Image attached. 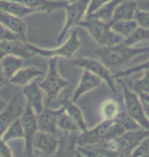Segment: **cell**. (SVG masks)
<instances>
[{"label": "cell", "mask_w": 149, "mask_h": 157, "mask_svg": "<svg viewBox=\"0 0 149 157\" xmlns=\"http://www.w3.org/2000/svg\"><path fill=\"white\" fill-rule=\"evenodd\" d=\"M147 51H149V47L138 48L134 46H128L122 42L113 46L101 47L95 50V54L105 67L108 68H116L127 63L136 55Z\"/></svg>", "instance_id": "obj_1"}, {"label": "cell", "mask_w": 149, "mask_h": 157, "mask_svg": "<svg viewBox=\"0 0 149 157\" xmlns=\"http://www.w3.org/2000/svg\"><path fill=\"white\" fill-rule=\"evenodd\" d=\"M78 26L84 28L95 42H97L102 47L113 46L124 41L122 36L112 31L110 23H105L97 18L89 17L80 21Z\"/></svg>", "instance_id": "obj_2"}, {"label": "cell", "mask_w": 149, "mask_h": 157, "mask_svg": "<svg viewBox=\"0 0 149 157\" xmlns=\"http://www.w3.org/2000/svg\"><path fill=\"white\" fill-rule=\"evenodd\" d=\"M82 43L79 40L78 32L74 30L71 33V35L68 38V40L65 43L61 44L57 48H52V49H45L41 48L39 46L33 45L27 42V46L32 52L34 53V55H39L45 58H57V57H63V58H72L73 55L78 51L79 48L81 47Z\"/></svg>", "instance_id": "obj_3"}, {"label": "cell", "mask_w": 149, "mask_h": 157, "mask_svg": "<svg viewBox=\"0 0 149 157\" xmlns=\"http://www.w3.org/2000/svg\"><path fill=\"white\" fill-rule=\"evenodd\" d=\"M119 83L123 87L124 100H125L127 113L132 119L137 122L141 128L149 130V118L145 112L144 106L142 104L140 97L135 91L131 90L127 86L122 78H118Z\"/></svg>", "instance_id": "obj_4"}, {"label": "cell", "mask_w": 149, "mask_h": 157, "mask_svg": "<svg viewBox=\"0 0 149 157\" xmlns=\"http://www.w3.org/2000/svg\"><path fill=\"white\" fill-rule=\"evenodd\" d=\"M69 86V82L65 80L58 73L57 58L48 59V71L45 78L39 83V87L46 93L49 102L56 99L60 92Z\"/></svg>", "instance_id": "obj_5"}, {"label": "cell", "mask_w": 149, "mask_h": 157, "mask_svg": "<svg viewBox=\"0 0 149 157\" xmlns=\"http://www.w3.org/2000/svg\"><path fill=\"white\" fill-rule=\"evenodd\" d=\"M90 0H76V1L69 2L65 9V21L61 32H60L57 42L60 43L65 39L66 34L73 27L78 26V24L85 20L87 14L88 5Z\"/></svg>", "instance_id": "obj_6"}, {"label": "cell", "mask_w": 149, "mask_h": 157, "mask_svg": "<svg viewBox=\"0 0 149 157\" xmlns=\"http://www.w3.org/2000/svg\"><path fill=\"white\" fill-rule=\"evenodd\" d=\"M72 65H76L78 67H81L83 70H87L94 74L95 76L99 77L112 92L116 93V84H115V77L110 74L108 67H105L99 59H94L89 57H81L77 59H73L71 62Z\"/></svg>", "instance_id": "obj_7"}, {"label": "cell", "mask_w": 149, "mask_h": 157, "mask_svg": "<svg viewBox=\"0 0 149 157\" xmlns=\"http://www.w3.org/2000/svg\"><path fill=\"white\" fill-rule=\"evenodd\" d=\"M21 121L22 124H23L25 133V152L30 157L34 153L33 142L34 138L36 136L37 132L39 131V128H38L37 114L27 104L26 108H25L23 114L21 117Z\"/></svg>", "instance_id": "obj_8"}, {"label": "cell", "mask_w": 149, "mask_h": 157, "mask_svg": "<svg viewBox=\"0 0 149 157\" xmlns=\"http://www.w3.org/2000/svg\"><path fill=\"white\" fill-rule=\"evenodd\" d=\"M115 121H102L91 130L81 132L78 136V144L81 146H96L105 139Z\"/></svg>", "instance_id": "obj_9"}, {"label": "cell", "mask_w": 149, "mask_h": 157, "mask_svg": "<svg viewBox=\"0 0 149 157\" xmlns=\"http://www.w3.org/2000/svg\"><path fill=\"white\" fill-rule=\"evenodd\" d=\"M25 108H26V104H23L20 96L15 95L10 99L4 109L0 112V138L2 137L3 133L10 124L22 117Z\"/></svg>", "instance_id": "obj_10"}, {"label": "cell", "mask_w": 149, "mask_h": 157, "mask_svg": "<svg viewBox=\"0 0 149 157\" xmlns=\"http://www.w3.org/2000/svg\"><path fill=\"white\" fill-rule=\"evenodd\" d=\"M42 89L39 87V84L36 82H32L29 85L23 87V95L25 98V102L28 106L33 109L36 114H39L43 111L44 102Z\"/></svg>", "instance_id": "obj_11"}, {"label": "cell", "mask_w": 149, "mask_h": 157, "mask_svg": "<svg viewBox=\"0 0 149 157\" xmlns=\"http://www.w3.org/2000/svg\"><path fill=\"white\" fill-rule=\"evenodd\" d=\"M59 146V141L56 138V135L45 133L38 131L34 138L33 147L34 149L40 150L44 155L50 156L57 152Z\"/></svg>", "instance_id": "obj_12"}, {"label": "cell", "mask_w": 149, "mask_h": 157, "mask_svg": "<svg viewBox=\"0 0 149 157\" xmlns=\"http://www.w3.org/2000/svg\"><path fill=\"white\" fill-rule=\"evenodd\" d=\"M60 111H61V107L58 109L44 108L41 113L37 114L39 131L56 135V132H57V119Z\"/></svg>", "instance_id": "obj_13"}, {"label": "cell", "mask_w": 149, "mask_h": 157, "mask_svg": "<svg viewBox=\"0 0 149 157\" xmlns=\"http://www.w3.org/2000/svg\"><path fill=\"white\" fill-rule=\"evenodd\" d=\"M101 82H102V80L99 77L95 76L94 74H92L89 71L83 70L81 78L79 81V84L77 85V87H76V89L74 91V94H73L72 100L76 102L84 94L90 92V91L94 90L95 88H97L101 84Z\"/></svg>", "instance_id": "obj_14"}, {"label": "cell", "mask_w": 149, "mask_h": 157, "mask_svg": "<svg viewBox=\"0 0 149 157\" xmlns=\"http://www.w3.org/2000/svg\"><path fill=\"white\" fill-rule=\"evenodd\" d=\"M0 23L18 35L23 41L27 42V24L24 18L0 10Z\"/></svg>", "instance_id": "obj_15"}, {"label": "cell", "mask_w": 149, "mask_h": 157, "mask_svg": "<svg viewBox=\"0 0 149 157\" xmlns=\"http://www.w3.org/2000/svg\"><path fill=\"white\" fill-rule=\"evenodd\" d=\"M27 6L35 12H51L65 9L69 1H53V0H14Z\"/></svg>", "instance_id": "obj_16"}, {"label": "cell", "mask_w": 149, "mask_h": 157, "mask_svg": "<svg viewBox=\"0 0 149 157\" xmlns=\"http://www.w3.org/2000/svg\"><path fill=\"white\" fill-rule=\"evenodd\" d=\"M43 71L35 67H22L18 73H15L14 76L9 78L8 83L17 85V86L25 87L29 85L38 77L42 76Z\"/></svg>", "instance_id": "obj_17"}, {"label": "cell", "mask_w": 149, "mask_h": 157, "mask_svg": "<svg viewBox=\"0 0 149 157\" xmlns=\"http://www.w3.org/2000/svg\"><path fill=\"white\" fill-rule=\"evenodd\" d=\"M137 9H138L137 3L134 0H123L116 6V10L113 12L112 23L134 20Z\"/></svg>", "instance_id": "obj_18"}, {"label": "cell", "mask_w": 149, "mask_h": 157, "mask_svg": "<svg viewBox=\"0 0 149 157\" xmlns=\"http://www.w3.org/2000/svg\"><path fill=\"white\" fill-rule=\"evenodd\" d=\"M61 107L69 117L77 122L78 127L80 128V132H84L87 130V124L86 121H85L83 112H82L80 107L76 104L75 101H73V100L69 98H65L61 101Z\"/></svg>", "instance_id": "obj_19"}, {"label": "cell", "mask_w": 149, "mask_h": 157, "mask_svg": "<svg viewBox=\"0 0 149 157\" xmlns=\"http://www.w3.org/2000/svg\"><path fill=\"white\" fill-rule=\"evenodd\" d=\"M23 65H24V58L14 54L6 55L0 60L1 70L8 81L15 73H18L23 67Z\"/></svg>", "instance_id": "obj_20"}, {"label": "cell", "mask_w": 149, "mask_h": 157, "mask_svg": "<svg viewBox=\"0 0 149 157\" xmlns=\"http://www.w3.org/2000/svg\"><path fill=\"white\" fill-rule=\"evenodd\" d=\"M0 10L17 15V17L22 18H25L32 13H35L34 10L17 1H14V0H0Z\"/></svg>", "instance_id": "obj_21"}, {"label": "cell", "mask_w": 149, "mask_h": 157, "mask_svg": "<svg viewBox=\"0 0 149 157\" xmlns=\"http://www.w3.org/2000/svg\"><path fill=\"white\" fill-rule=\"evenodd\" d=\"M99 112L103 121H116L120 113L119 102L112 98L104 100L100 105Z\"/></svg>", "instance_id": "obj_22"}, {"label": "cell", "mask_w": 149, "mask_h": 157, "mask_svg": "<svg viewBox=\"0 0 149 157\" xmlns=\"http://www.w3.org/2000/svg\"><path fill=\"white\" fill-rule=\"evenodd\" d=\"M122 1L123 0H109L108 2H106L103 6H101L97 11H95L89 17L97 18V20L105 21V23H112L113 12H115L116 6ZM89 17H87V18H89Z\"/></svg>", "instance_id": "obj_23"}, {"label": "cell", "mask_w": 149, "mask_h": 157, "mask_svg": "<svg viewBox=\"0 0 149 157\" xmlns=\"http://www.w3.org/2000/svg\"><path fill=\"white\" fill-rule=\"evenodd\" d=\"M0 139L4 141V142H8V141L14 139H25L24 128L23 124H22L21 117L15 119L12 124H10V125L6 128Z\"/></svg>", "instance_id": "obj_24"}, {"label": "cell", "mask_w": 149, "mask_h": 157, "mask_svg": "<svg viewBox=\"0 0 149 157\" xmlns=\"http://www.w3.org/2000/svg\"><path fill=\"white\" fill-rule=\"evenodd\" d=\"M110 24H112V31H115L120 36H122L124 39L129 37L138 28V24L135 20L116 21V23H110Z\"/></svg>", "instance_id": "obj_25"}, {"label": "cell", "mask_w": 149, "mask_h": 157, "mask_svg": "<svg viewBox=\"0 0 149 157\" xmlns=\"http://www.w3.org/2000/svg\"><path fill=\"white\" fill-rule=\"evenodd\" d=\"M57 128L66 133H78L80 132L77 122L73 119L61 107V111L58 115L57 119Z\"/></svg>", "instance_id": "obj_26"}, {"label": "cell", "mask_w": 149, "mask_h": 157, "mask_svg": "<svg viewBox=\"0 0 149 157\" xmlns=\"http://www.w3.org/2000/svg\"><path fill=\"white\" fill-rule=\"evenodd\" d=\"M148 40H149V30L138 27L129 37L124 39L123 43L128 46H134L136 44L145 42V41Z\"/></svg>", "instance_id": "obj_27"}, {"label": "cell", "mask_w": 149, "mask_h": 157, "mask_svg": "<svg viewBox=\"0 0 149 157\" xmlns=\"http://www.w3.org/2000/svg\"><path fill=\"white\" fill-rule=\"evenodd\" d=\"M133 91H135L137 94H149V70H145L143 78L135 82L133 85Z\"/></svg>", "instance_id": "obj_28"}, {"label": "cell", "mask_w": 149, "mask_h": 157, "mask_svg": "<svg viewBox=\"0 0 149 157\" xmlns=\"http://www.w3.org/2000/svg\"><path fill=\"white\" fill-rule=\"evenodd\" d=\"M145 70H149V60L144 62V63H142V64H139V65H136V67H133L131 68H128V70L118 71L116 75H113V77H115V78H123L128 77L134 73H137V71H142Z\"/></svg>", "instance_id": "obj_29"}, {"label": "cell", "mask_w": 149, "mask_h": 157, "mask_svg": "<svg viewBox=\"0 0 149 157\" xmlns=\"http://www.w3.org/2000/svg\"><path fill=\"white\" fill-rule=\"evenodd\" d=\"M148 154H149V136L145 138V139L133 150L131 157H142Z\"/></svg>", "instance_id": "obj_30"}, {"label": "cell", "mask_w": 149, "mask_h": 157, "mask_svg": "<svg viewBox=\"0 0 149 157\" xmlns=\"http://www.w3.org/2000/svg\"><path fill=\"white\" fill-rule=\"evenodd\" d=\"M134 20L137 21L138 27H141V28H144V29L149 30V11L137 9Z\"/></svg>", "instance_id": "obj_31"}, {"label": "cell", "mask_w": 149, "mask_h": 157, "mask_svg": "<svg viewBox=\"0 0 149 157\" xmlns=\"http://www.w3.org/2000/svg\"><path fill=\"white\" fill-rule=\"evenodd\" d=\"M22 40L18 35H15L14 32L7 29L4 25L0 23V41H15ZM23 41V40H22Z\"/></svg>", "instance_id": "obj_32"}, {"label": "cell", "mask_w": 149, "mask_h": 157, "mask_svg": "<svg viewBox=\"0 0 149 157\" xmlns=\"http://www.w3.org/2000/svg\"><path fill=\"white\" fill-rule=\"evenodd\" d=\"M77 149L86 157H105L99 150L93 146H77Z\"/></svg>", "instance_id": "obj_33"}, {"label": "cell", "mask_w": 149, "mask_h": 157, "mask_svg": "<svg viewBox=\"0 0 149 157\" xmlns=\"http://www.w3.org/2000/svg\"><path fill=\"white\" fill-rule=\"evenodd\" d=\"M109 0H90L89 5H88V9H87V14L86 17H89L90 15H92L95 11H97L101 6H103L106 2H108Z\"/></svg>", "instance_id": "obj_34"}, {"label": "cell", "mask_w": 149, "mask_h": 157, "mask_svg": "<svg viewBox=\"0 0 149 157\" xmlns=\"http://www.w3.org/2000/svg\"><path fill=\"white\" fill-rule=\"evenodd\" d=\"M0 157H14L9 147L6 145V142L0 139Z\"/></svg>", "instance_id": "obj_35"}, {"label": "cell", "mask_w": 149, "mask_h": 157, "mask_svg": "<svg viewBox=\"0 0 149 157\" xmlns=\"http://www.w3.org/2000/svg\"><path fill=\"white\" fill-rule=\"evenodd\" d=\"M137 3L138 9L149 11V0H134Z\"/></svg>", "instance_id": "obj_36"}, {"label": "cell", "mask_w": 149, "mask_h": 157, "mask_svg": "<svg viewBox=\"0 0 149 157\" xmlns=\"http://www.w3.org/2000/svg\"><path fill=\"white\" fill-rule=\"evenodd\" d=\"M138 95H139V97H140L144 108L145 109H149V94L140 93V94H138Z\"/></svg>", "instance_id": "obj_37"}, {"label": "cell", "mask_w": 149, "mask_h": 157, "mask_svg": "<svg viewBox=\"0 0 149 157\" xmlns=\"http://www.w3.org/2000/svg\"><path fill=\"white\" fill-rule=\"evenodd\" d=\"M7 83H8V80L4 76V74H3V71L1 70V67H0V90H1V88L3 86H5Z\"/></svg>", "instance_id": "obj_38"}, {"label": "cell", "mask_w": 149, "mask_h": 157, "mask_svg": "<svg viewBox=\"0 0 149 157\" xmlns=\"http://www.w3.org/2000/svg\"><path fill=\"white\" fill-rule=\"evenodd\" d=\"M6 104H7V103H6V101H4V100H3L2 98H0V112H1L3 109H4Z\"/></svg>", "instance_id": "obj_39"}, {"label": "cell", "mask_w": 149, "mask_h": 157, "mask_svg": "<svg viewBox=\"0 0 149 157\" xmlns=\"http://www.w3.org/2000/svg\"><path fill=\"white\" fill-rule=\"evenodd\" d=\"M73 157H86V156H85V155L83 154V153L80 152L77 148H76V151H75L74 156H73Z\"/></svg>", "instance_id": "obj_40"}, {"label": "cell", "mask_w": 149, "mask_h": 157, "mask_svg": "<svg viewBox=\"0 0 149 157\" xmlns=\"http://www.w3.org/2000/svg\"><path fill=\"white\" fill-rule=\"evenodd\" d=\"M145 109V108H144ZM145 112H146V114H147V117L149 118V109H145Z\"/></svg>", "instance_id": "obj_41"}, {"label": "cell", "mask_w": 149, "mask_h": 157, "mask_svg": "<svg viewBox=\"0 0 149 157\" xmlns=\"http://www.w3.org/2000/svg\"><path fill=\"white\" fill-rule=\"evenodd\" d=\"M30 157H38V156H36V155H35V154H34V153H33V154H32V155H31Z\"/></svg>", "instance_id": "obj_42"}, {"label": "cell", "mask_w": 149, "mask_h": 157, "mask_svg": "<svg viewBox=\"0 0 149 157\" xmlns=\"http://www.w3.org/2000/svg\"><path fill=\"white\" fill-rule=\"evenodd\" d=\"M66 1H69V2H73V1H76V0H66Z\"/></svg>", "instance_id": "obj_43"}]
</instances>
